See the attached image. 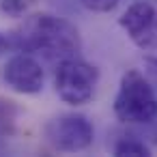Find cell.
Masks as SVG:
<instances>
[{"label": "cell", "mask_w": 157, "mask_h": 157, "mask_svg": "<svg viewBox=\"0 0 157 157\" xmlns=\"http://www.w3.org/2000/svg\"><path fill=\"white\" fill-rule=\"evenodd\" d=\"M9 45L17 52L41 54L48 60L60 63L80 54L82 39L78 28L69 20L50 13H35L7 37V48Z\"/></svg>", "instance_id": "1"}, {"label": "cell", "mask_w": 157, "mask_h": 157, "mask_svg": "<svg viewBox=\"0 0 157 157\" xmlns=\"http://www.w3.org/2000/svg\"><path fill=\"white\" fill-rule=\"evenodd\" d=\"M114 114L125 125H148L157 114V95L148 78L138 69L123 73L114 97Z\"/></svg>", "instance_id": "2"}, {"label": "cell", "mask_w": 157, "mask_h": 157, "mask_svg": "<svg viewBox=\"0 0 157 157\" xmlns=\"http://www.w3.org/2000/svg\"><path fill=\"white\" fill-rule=\"evenodd\" d=\"M99 82V71L95 65L80 60L78 56L58 63L54 73V86L58 97L69 105H84L93 99Z\"/></svg>", "instance_id": "3"}, {"label": "cell", "mask_w": 157, "mask_h": 157, "mask_svg": "<svg viewBox=\"0 0 157 157\" xmlns=\"http://www.w3.org/2000/svg\"><path fill=\"white\" fill-rule=\"evenodd\" d=\"M45 138L56 151L78 153L93 144L95 129L84 114H60L45 125Z\"/></svg>", "instance_id": "4"}, {"label": "cell", "mask_w": 157, "mask_h": 157, "mask_svg": "<svg viewBox=\"0 0 157 157\" xmlns=\"http://www.w3.org/2000/svg\"><path fill=\"white\" fill-rule=\"evenodd\" d=\"M121 28L142 52H157V9L148 2H133L118 17Z\"/></svg>", "instance_id": "5"}, {"label": "cell", "mask_w": 157, "mask_h": 157, "mask_svg": "<svg viewBox=\"0 0 157 157\" xmlns=\"http://www.w3.org/2000/svg\"><path fill=\"white\" fill-rule=\"evenodd\" d=\"M7 86L20 95H35L43 88V69L30 54H15L2 69Z\"/></svg>", "instance_id": "6"}, {"label": "cell", "mask_w": 157, "mask_h": 157, "mask_svg": "<svg viewBox=\"0 0 157 157\" xmlns=\"http://www.w3.org/2000/svg\"><path fill=\"white\" fill-rule=\"evenodd\" d=\"M17 114H20V108L15 105V101L0 97V144L7 142L15 133Z\"/></svg>", "instance_id": "7"}, {"label": "cell", "mask_w": 157, "mask_h": 157, "mask_svg": "<svg viewBox=\"0 0 157 157\" xmlns=\"http://www.w3.org/2000/svg\"><path fill=\"white\" fill-rule=\"evenodd\" d=\"M114 155H118V157H123V155L146 157V155H151V148H148L142 140H138V138L129 136V138H121V140L114 144Z\"/></svg>", "instance_id": "8"}, {"label": "cell", "mask_w": 157, "mask_h": 157, "mask_svg": "<svg viewBox=\"0 0 157 157\" xmlns=\"http://www.w3.org/2000/svg\"><path fill=\"white\" fill-rule=\"evenodd\" d=\"M30 5H33V0H0V9L7 15H13V17L24 15Z\"/></svg>", "instance_id": "9"}, {"label": "cell", "mask_w": 157, "mask_h": 157, "mask_svg": "<svg viewBox=\"0 0 157 157\" xmlns=\"http://www.w3.org/2000/svg\"><path fill=\"white\" fill-rule=\"evenodd\" d=\"M80 2L88 9V11H95V13H110L116 9L118 0H80Z\"/></svg>", "instance_id": "10"}, {"label": "cell", "mask_w": 157, "mask_h": 157, "mask_svg": "<svg viewBox=\"0 0 157 157\" xmlns=\"http://www.w3.org/2000/svg\"><path fill=\"white\" fill-rule=\"evenodd\" d=\"M144 65H146L148 78L157 84V56H146V58H144Z\"/></svg>", "instance_id": "11"}, {"label": "cell", "mask_w": 157, "mask_h": 157, "mask_svg": "<svg viewBox=\"0 0 157 157\" xmlns=\"http://www.w3.org/2000/svg\"><path fill=\"white\" fill-rule=\"evenodd\" d=\"M148 125H151V136H153V142L157 144V114L151 118V123H148Z\"/></svg>", "instance_id": "12"}, {"label": "cell", "mask_w": 157, "mask_h": 157, "mask_svg": "<svg viewBox=\"0 0 157 157\" xmlns=\"http://www.w3.org/2000/svg\"><path fill=\"white\" fill-rule=\"evenodd\" d=\"M5 48H7V39H5L2 35H0V52H2Z\"/></svg>", "instance_id": "13"}]
</instances>
